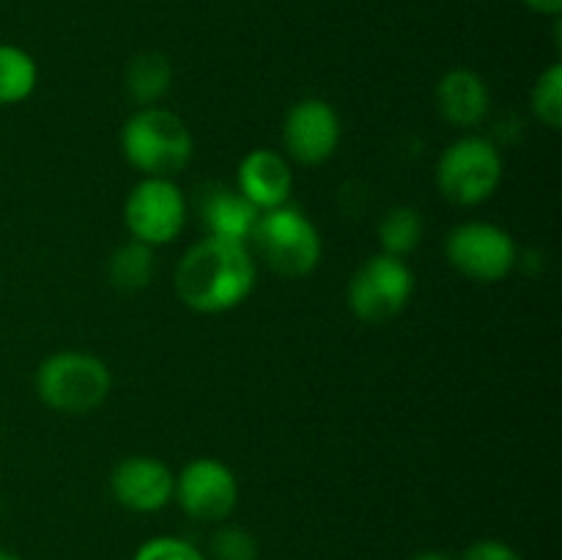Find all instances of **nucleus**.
Returning <instances> with one entry per match:
<instances>
[{"label":"nucleus","instance_id":"nucleus-10","mask_svg":"<svg viewBox=\"0 0 562 560\" xmlns=\"http://www.w3.org/2000/svg\"><path fill=\"white\" fill-rule=\"evenodd\" d=\"M283 143L300 165H322L338 152L340 119L329 102L318 97L291 104L283 121Z\"/></svg>","mask_w":562,"mask_h":560},{"label":"nucleus","instance_id":"nucleus-18","mask_svg":"<svg viewBox=\"0 0 562 560\" xmlns=\"http://www.w3.org/2000/svg\"><path fill=\"white\" fill-rule=\"evenodd\" d=\"M423 239V217L415 206H395L379 223V245L387 256H409Z\"/></svg>","mask_w":562,"mask_h":560},{"label":"nucleus","instance_id":"nucleus-22","mask_svg":"<svg viewBox=\"0 0 562 560\" xmlns=\"http://www.w3.org/2000/svg\"><path fill=\"white\" fill-rule=\"evenodd\" d=\"M461 560H525V558H521L510 544L497 541V538H483V541L472 544Z\"/></svg>","mask_w":562,"mask_h":560},{"label":"nucleus","instance_id":"nucleus-4","mask_svg":"<svg viewBox=\"0 0 562 560\" xmlns=\"http://www.w3.org/2000/svg\"><path fill=\"white\" fill-rule=\"evenodd\" d=\"M36 393L60 415H88L108 401L113 390L108 362L88 351H55L36 368Z\"/></svg>","mask_w":562,"mask_h":560},{"label":"nucleus","instance_id":"nucleus-11","mask_svg":"<svg viewBox=\"0 0 562 560\" xmlns=\"http://www.w3.org/2000/svg\"><path fill=\"white\" fill-rule=\"evenodd\" d=\"M176 475L157 456H126L110 472V492L132 514H157L173 500Z\"/></svg>","mask_w":562,"mask_h":560},{"label":"nucleus","instance_id":"nucleus-2","mask_svg":"<svg viewBox=\"0 0 562 560\" xmlns=\"http://www.w3.org/2000/svg\"><path fill=\"white\" fill-rule=\"evenodd\" d=\"M192 132L179 113L148 104L132 113L121 130V152L143 176L173 179L192 159Z\"/></svg>","mask_w":562,"mask_h":560},{"label":"nucleus","instance_id":"nucleus-15","mask_svg":"<svg viewBox=\"0 0 562 560\" xmlns=\"http://www.w3.org/2000/svg\"><path fill=\"white\" fill-rule=\"evenodd\" d=\"M173 86V66L162 53H140L126 66V91L140 108L157 104Z\"/></svg>","mask_w":562,"mask_h":560},{"label":"nucleus","instance_id":"nucleus-19","mask_svg":"<svg viewBox=\"0 0 562 560\" xmlns=\"http://www.w3.org/2000/svg\"><path fill=\"white\" fill-rule=\"evenodd\" d=\"M532 113L549 130H560L562 126V64L554 60L547 71L532 86Z\"/></svg>","mask_w":562,"mask_h":560},{"label":"nucleus","instance_id":"nucleus-13","mask_svg":"<svg viewBox=\"0 0 562 560\" xmlns=\"http://www.w3.org/2000/svg\"><path fill=\"white\" fill-rule=\"evenodd\" d=\"M195 209L206 236H220V239L234 242H250L258 214H261L236 187L220 184V181L203 184L198 190Z\"/></svg>","mask_w":562,"mask_h":560},{"label":"nucleus","instance_id":"nucleus-9","mask_svg":"<svg viewBox=\"0 0 562 560\" xmlns=\"http://www.w3.org/2000/svg\"><path fill=\"white\" fill-rule=\"evenodd\" d=\"M173 500L190 519L223 525L239 503V481L228 464L203 456L181 467Z\"/></svg>","mask_w":562,"mask_h":560},{"label":"nucleus","instance_id":"nucleus-24","mask_svg":"<svg viewBox=\"0 0 562 560\" xmlns=\"http://www.w3.org/2000/svg\"><path fill=\"white\" fill-rule=\"evenodd\" d=\"M415 560H453V558L445 552H423V555H417Z\"/></svg>","mask_w":562,"mask_h":560},{"label":"nucleus","instance_id":"nucleus-17","mask_svg":"<svg viewBox=\"0 0 562 560\" xmlns=\"http://www.w3.org/2000/svg\"><path fill=\"white\" fill-rule=\"evenodd\" d=\"M108 278L119 291H140L154 280V247L130 239L115 247L108 261Z\"/></svg>","mask_w":562,"mask_h":560},{"label":"nucleus","instance_id":"nucleus-8","mask_svg":"<svg viewBox=\"0 0 562 560\" xmlns=\"http://www.w3.org/2000/svg\"><path fill=\"white\" fill-rule=\"evenodd\" d=\"M124 225L135 242L168 245L187 225V198L173 179L143 176L124 201Z\"/></svg>","mask_w":562,"mask_h":560},{"label":"nucleus","instance_id":"nucleus-14","mask_svg":"<svg viewBox=\"0 0 562 560\" xmlns=\"http://www.w3.org/2000/svg\"><path fill=\"white\" fill-rule=\"evenodd\" d=\"M437 108L448 124L472 130L488 113V86L472 69H450L437 82Z\"/></svg>","mask_w":562,"mask_h":560},{"label":"nucleus","instance_id":"nucleus-16","mask_svg":"<svg viewBox=\"0 0 562 560\" xmlns=\"http://www.w3.org/2000/svg\"><path fill=\"white\" fill-rule=\"evenodd\" d=\"M38 66L27 49L0 42V104H20L36 91Z\"/></svg>","mask_w":562,"mask_h":560},{"label":"nucleus","instance_id":"nucleus-20","mask_svg":"<svg viewBox=\"0 0 562 560\" xmlns=\"http://www.w3.org/2000/svg\"><path fill=\"white\" fill-rule=\"evenodd\" d=\"M212 560H258V544L245 527L220 525L209 538Z\"/></svg>","mask_w":562,"mask_h":560},{"label":"nucleus","instance_id":"nucleus-21","mask_svg":"<svg viewBox=\"0 0 562 560\" xmlns=\"http://www.w3.org/2000/svg\"><path fill=\"white\" fill-rule=\"evenodd\" d=\"M132 560H209L195 544L179 536H154L135 549Z\"/></svg>","mask_w":562,"mask_h":560},{"label":"nucleus","instance_id":"nucleus-25","mask_svg":"<svg viewBox=\"0 0 562 560\" xmlns=\"http://www.w3.org/2000/svg\"><path fill=\"white\" fill-rule=\"evenodd\" d=\"M0 560H22V558H20V555L11 552V549H3V547H0Z\"/></svg>","mask_w":562,"mask_h":560},{"label":"nucleus","instance_id":"nucleus-5","mask_svg":"<svg viewBox=\"0 0 562 560\" xmlns=\"http://www.w3.org/2000/svg\"><path fill=\"white\" fill-rule=\"evenodd\" d=\"M503 154L481 135L450 143L437 163V187L456 206H477L497 192L503 181Z\"/></svg>","mask_w":562,"mask_h":560},{"label":"nucleus","instance_id":"nucleus-23","mask_svg":"<svg viewBox=\"0 0 562 560\" xmlns=\"http://www.w3.org/2000/svg\"><path fill=\"white\" fill-rule=\"evenodd\" d=\"M530 11L543 16H560L562 14V0H521Z\"/></svg>","mask_w":562,"mask_h":560},{"label":"nucleus","instance_id":"nucleus-7","mask_svg":"<svg viewBox=\"0 0 562 560\" xmlns=\"http://www.w3.org/2000/svg\"><path fill=\"white\" fill-rule=\"evenodd\" d=\"M445 256L450 267L477 283H499L516 267V242L503 225L470 220L456 225L445 239Z\"/></svg>","mask_w":562,"mask_h":560},{"label":"nucleus","instance_id":"nucleus-12","mask_svg":"<svg viewBox=\"0 0 562 560\" xmlns=\"http://www.w3.org/2000/svg\"><path fill=\"white\" fill-rule=\"evenodd\" d=\"M291 187H294V173H291L289 159L274 148H252L236 170V190L258 212H269V209L289 203Z\"/></svg>","mask_w":562,"mask_h":560},{"label":"nucleus","instance_id":"nucleus-6","mask_svg":"<svg viewBox=\"0 0 562 560\" xmlns=\"http://www.w3.org/2000/svg\"><path fill=\"white\" fill-rule=\"evenodd\" d=\"M415 272L398 256L376 253L349 280V307L360 322L387 324L412 300Z\"/></svg>","mask_w":562,"mask_h":560},{"label":"nucleus","instance_id":"nucleus-1","mask_svg":"<svg viewBox=\"0 0 562 560\" xmlns=\"http://www.w3.org/2000/svg\"><path fill=\"white\" fill-rule=\"evenodd\" d=\"M256 289V258L247 242L203 236L176 267V294L195 313L239 307Z\"/></svg>","mask_w":562,"mask_h":560},{"label":"nucleus","instance_id":"nucleus-3","mask_svg":"<svg viewBox=\"0 0 562 560\" xmlns=\"http://www.w3.org/2000/svg\"><path fill=\"white\" fill-rule=\"evenodd\" d=\"M247 245L274 275L289 280L305 278L322 261V234L313 220L291 203L258 214Z\"/></svg>","mask_w":562,"mask_h":560}]
</instances>
